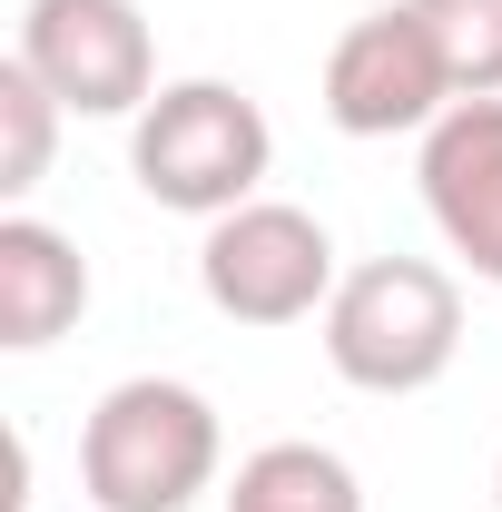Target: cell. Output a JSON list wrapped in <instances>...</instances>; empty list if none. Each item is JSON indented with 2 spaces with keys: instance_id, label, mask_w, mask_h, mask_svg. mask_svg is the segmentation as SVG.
I'll return each mask as SVG.
<instances>
[{
  "instance_id": "obj_5",
  "label": "cell",
  "mask_w": 502,
  "mask_h": 512,
  "mask_svg": "<svg viewBox=\"0 0 502 512\" xmlns=\"http://www.w3.org/2000/svg\"><path fill=\"white\" fill-rule=\"evenodd\" d=\"M453 99H463L453 60H443V40L424 30L414 0H384L365 20H345L335 50H325V119L345 138H424Z\"/></svg>"
},
{
  "instance_id": "obj_6",
  "label": "cell",
  "mask_w": 502,
  "mask_h": 512,
  "mask_svg": "<svg viewBox=\"0 0 502 512\" xmlns=\"http://www.w3.org/2000/svg\"><path fill=\"white\" fill-rule=\"evenodd\" d=\"M10 50L69 119H138L158 99V30L138 0H30Z\"/></svg>"
},
{
  "instance_id": "obj_8",
  "label": "cell",
  "mask_w": 502,
  "mask_h": 512,
  "mask_svg": "<svg viewBox=\"0 0 502 512\" xmlns=\"http://www.w3.org/2000/svg\"><path fill=\"white\" fill-rule=\"evenodd\" d=\"M79 316H89V256H79V237H60L30 207H10L0 217V345L40 355Z\"/></svg>"
},
{
  "instance_id": "obj_12",
  "label": "cell",
  "mask_w": 502,
  "mask_h": 512,
  "mask_svg": "<svg viewBox=\"0 0 502 512\" xmlns=\"http://www.w3.org/2000/svg\"><path fill=\"white\" fill-rule=\"evenodd\" d=\"M493 503H502V463H493Z\"/></svg>"
},
{
  "instance_id": "obj_1",
  "label": "cell",
  "mask_w": 502,
  "mask_h": 512,
  "mask_svg": "<svg viewBox=\"0 0 502 512\" xmlns=\"http://www.w3.org/2000/svg\"><path fill=\"white\" fill-rule=\"evenodd\" d=\"M217 463H227V424L178 375L109 384L79 424V493L99 512H188L197 493H217Z\"/></svg>"
},
{
  "instance_id": "obj_11",
  "label": "cell",
  "mask_w": 502,
  "mask_h": 512,
  "mask_svg": "<svg viewBox=\"0 0 502 512\" xmlns=\"http://www.w3.org/2000/svg\"><path fill=\"white\" fill-rule=\"evenodd\" d=\"M424 30L453 60V89L463 99H502V0H414Z\"/></svg>"
},
{
  "instance_id": "obj_10",
  "label": "cell",
  "mask_w": 502,
  "mask_h": 512,
  "mask_svg": "<svg viewBox=\"0 0 502 512\" xmlns=\"http://www.w3.org/2000/svg\"><path fill=\"white\" fill-rule=\"evenodd\" d=\"M60 119H69V109L50 99V89H40V69L10 50V60H0V197H10V207H20V197L50 178Z\"/></svg>"
},
{
  "instance_id": "obj_3",
  "label": "cell",
  "mask_w": 502,
  "mask_h": 512,
  "mask_svg": "<svg viewBox=\"0 0 502 512\" xmlns=\"http://www.w3.org/2000/svg\"><path fill=\"white\" fill-rule=\"evenodd\" d=\"M266 168H276V128L237 79H168L128 119V178L168 217H227L266 197Z\"/></svg>"
},
{
  "instance_id": "obj_2",
  "label": "cell",
  "mask_w": 502,
  "mask_h": 512,
  "mask_svg": "<svg viewBox=\"0 0 502 512\" xmlns=\"http://www.w3.org/2000/svg\"><path fill=\"white\" fill-rule=\"evenodd\" d=\"M315 335H325V365L355 394H424L463 355V286L434 256H365L325 296Z\"/></svg>"
},
{
  "instance_id": "obj_4",
  "label": "cell",
  "mask_w": 502,
  "mask_h": 512,
  "mask_svg": "<svg viewBox=\"0 0 502 512\" xmlns=\"http://www.w3.org/2000/svg\"><path fill=\"white\" fill-rule=\"evenodd\" d=\"M197 286L227 325H306L325 316V296L345 286L325 217L286 207V197H247L227 217H207L197 237Z\"/></svg>"
},
{
  "instance_id": "obj_9",
  "label": "cell",
  "mask_w": 502,
  "mask_h": 512,
  "mask_svg": "<svg viewBox=\"0 0 502 512\" xmlns=\"http://www.w3.org/2000/svg\"><path fill=\"white\" fill-rule=\"evenodd\" d=\"M227 512H365V483L335 444H256L227 483Z\"/></svg>"
},
{
  "instance_id": "obj_7",
  "label": "cell",
  "mask_w": 502,
  "mask_h": 512,
  "mask_svg": "<svg viewBox=\"0 0 502 512\" xmlns=\"http://www.w3.org/2000/svg\"><path fill=\"white\" fill-rule=\"evenodd\" d=\"M414 188L434 237L483 286H502V99H453L424 128V158H414Z\"/></svg>"
}]
</instances>
